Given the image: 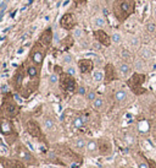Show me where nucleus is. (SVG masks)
<instances>
[{
    "instance_id": "obj_1",
    "label": "nucleus",
    "mask_w": 156,
    "mask_h": 168,
    "mask_svg": "<svg viewBox=\"0 0 156 168\" xmlns=\"http://www.w3.org/2000/svg\"><path fill=\"white\" fill-rule=\"evenodd\" d=\"M112 10L116 21L123 22L135 12V0H115Z\"/></svg>"
},
{
    "instance_id": "obj_2",
    "label": "nucleus",
    "mask_w": 156,
    "mask_h": 168,
    "mask_svg": "<svg viewBox=\"0 0 156 168\" xmlns=\"http://www.w3.org/2000/svg\"><path fill=\"white\" fill-rule=\"evenodd\" d=\"M3 111L6 113V115L9 118H14L20 112V108L17 106V103L12 99L11 95H6L4 98H3Z\"/></svg>"
},
{
    "instance_id": "obj_3",
    "label": "nucleus",
    "mask_w": 156,
    "mask_h": 168,
    "mask_svg": "<svg viewBox=\"0 0 156 168\" xmlns=\"http://www.w3.org/2000/svg\"><path fill=\"white\" fill-rule=\"evenodd\" d=\"M145 75L143 74H134L133 76H131V79L128 80V86L132 88V91L137 95H141L145 92V90L143 88V84L145 81Z\"/></svg>"
},
{
    "instance_id": "obj_4",
    "label": "nucleus",
    "mask_w": 156,
    "mask_h": 168,
    "mask_svg": "<svg viewBox=\"0 0 156 168\" xmlns=\"http://www.w3.org/2000/svg\"><path fill=\"white\" fill-rule=\"evenodd\" d=\"M45 49L46 47H44L40 42H37L32 49V53H31V60L35 64V65H39L43 63V59H44V55H45Z\"/></svg>"
},
{
    "instance_id": "obj_5",
    "label": "nucleus",
    "mask_w": 156,
    "mask_h": 168,
    "mask_svg": "<svg viewBox=\"0 0 156 168\" xmlns=\"http://www.w3.org/2000/svg\"><path fill=\"white\" fill-rule=\"evenodd\" d=\"M60 85H61V88L63 90V91H66V92H72L73 90L76 88V81L73 79V76L70 75L68 72L67 74H61Z\"/></svg>"
},
{
    "instance_id": "obj_6",
    "label": "nucleus",
    "mask_w": 156,
    "mask_h": 168,
    "mask_svg": "<svg viewBox=\"0 0 156 168\" xmlns=\"http://www.w3.org/2000/svg\"><path fill=\"white\" fill-rule=\"evenodd\" d=\"M76 25H77V22H76V19H74V16L72 15V14H70V12H67V14H65L62 17H61V20H60V26L62 28H65V30H73L74 27H76Z\"/></svg>"
},
{
    "instance_id": "obj_7",
    "label": "nucleus",
    "mask_w": 156,
    "mask_h": 168,
    "mask_svg": "<svg viewBox=\"0 0 156 168\" xmlns=\"http://www.w3.org/2000/svg\"><path fill=\"white\" fill-rule=\"evenodd\" d=\"M94 37H95V40L102 44V46H105V47H110L111 44V37L105 32V31H102V30H95L93 32Z\"/></svg>"
},
{
    "instance_id": "obj_8",
    "label": "nucleus",
    "mask_w": 156,
    "mask_h": 168,
    "mask_svg": "<svg viewBox=\"0 0 156 168\" xmlns=\"http://www.w3.org/2000/svg\"><path fill=\"white\" fill-rule=\"evenodd\" d=\"M39 42H40L44 47H50V44H51V42H53V30H51L50 27H48V28H45L43 32H42V34H40V37H39Z\"/></svg>"
},
{
    "instance_id": "obj_9",
    "label": "nucleus",
    "mask_w": 156,
    "mask_h": 168,
    "mask_svg": "<svg viewBox=\"0 0 156 168\" xmlns=\"http://www.w3.org/2000/svg\"><path fill=\"white\" fill-rule=\"evenodd\" d=\"M27 131L34 136V137H38V139H42L43 137V134H42V130L40 128H39V125L37 124V122L34 120H29L27 123Z\"/></svg>"
},
{
    "instance_id": "obj_10",
    "label": "nucleus",
    "mask_w": 156,
    "mask_h": 168,
    "mask_svg": "<svg viewBox=\"0 0 156 168\" xmlns=\"http://www.w3.org/2000/svg\"><path fill=\"white\" fill-rule=\"evenodd\" d=\"M17 156L21 158V160H23V161H26V162H28V163H34L35 162V158L31 155V152L26 149V147H23V146H20L18 147V150H17Z\"/></svg>"
},
{
    "instance_id": "obj_11",
    "label": "nucleus",
    "mask_w": 156,
    "mask_h": 168,
    "mask_svg": "<svg viewBox=\"0 0 156 168\" xmlns=\"http://www.w3.org/2000/svg\"><path fill=\"white\" fill-rule=\"evenodd\" d=\"M78 68H79L81 72H83V74L90 72L93 70V61L90 59H81L78 61Z\"/></svg>"
},
{
    "instance_id": "obj_12",
    "label": "nucleus",
    "mask_w": 156,
    "mask_h": 168,
    "mask_svg": "<svg viewBox=\"0 0 156 168\" xmlns=\"http://www.w3.org/2000/svg\"><path fill=\"white\" fill-rule=\"evenodd\" d=\"M116 79H117V74H116L115 66L112 65V64H107L106 68H105V81L111 82Z\"/></svg>"
},
{
    "instance_id": "obj_13",
    "label": "nucleus",
    "mask_w": 156,
    "mask_h": 168,
    "mask_svg": "<svg viewBox=\"0 0 156 168\" xmlns=\"http://www.w3.org/2000/svg\"><path fill=\"white\" fill-rule=\"evenodd\" d=\"M26 74H27V76L29 77V79L32 80H37L38 81V77H39V70L35 65H28L27 68H26Z\"/></svg>"
},
{
    "instance_id": "obj_14",
    "label": "nucleus",
    "mask_w": 156,
    "mask_h": 168,
    "mask_svg": "<svg viewBox=\"0 0 156 168\" xmlns=\"http://www.w3.org/2000/svg\"><path fill=\"white\" fill-rule=\"evenodd\" d=\"M98 150L101 155H107L111 152V145L109 141H101V143H98Z\"/></svg>"
},
{
    "instance_id": "obj_15",
    "label": "nucleus",
    "mask_w": 156,
    "mask_h": 168,
    "mask_svg": "<svg viewBox=\"0 0 156 168\" xmlns=\"http://www.w3.org/2000/svg\"><path fill=\"white\" fill-rule=\"evenodd\" d=\"M1 131H3V135H4V136H6L7 134H11V131H12L11 123H10L9 120L4 119V118H3V120H1Z\"/></svg>"
},
{
    "instance_id": "obj_16",
    "label": "nucleus",
    "mask_w": 156,
    "mask_h": 168,
    "mask_svg": "<svg viewBox=\"0 0 156 168\" xmlns=\"http://www.w3.org/2000/svg\"><path fill=\"white\" fill-rule=\"evenodd\" d=\"M126 98H127V92L123 91V90H118V91L115 93V99H116L117 102H122V101H124Z\"/></svg>"
},
{
    "instance_id": "obj_17",
    "label": "nucleus",
    "mask_w": 156,
    "mask_h": 168,
    "mask_svg": "<svg viewBox=\"0 0 156 168\" xmlns=\"http://www.w3.org/2000/svg\"><path fill=\"white\" fill-rule=\"evenodd\" d=\"M120 71L123 76H128L129 74H131V66H129L127 63H122L120 65Z\"/></svg>"
},
{
    "instance_id": "obj_18",
    "label": "nucleus",
    "mask_w": 156,
    "mask_h": 168,
    "mask_svg": "<svg viewBox=\"0 0 156 168\" xmlns=\"http://www.w3.org/2000/svg\"><path fill=\"white\" fill-rule=\"evenodd\" d=\"M87 149L89 152H94L98 150V143H95V141H89V143L87 144Z\"/></svg>"
},
{
    "instance_id": "obj_19",
    "label": "nucleus",
    "mask_w": 156,
    "mask_h": 168,
    "mask_svg": "<svg viewBox=\"0 0 156 168\" xmlns=\"http://www.w3.org/2000/svg\"><path fill=\"white\" fill-rule=\"evenodd\" d=\"M76 147H77L78 150H83L84 147H87L85 140H83V139H78V140H76Z\"/></svg>"
},
{
    "instance_id": "obj_20",
    "label": "nucleus",
    "mask_w": 156,
    "mask_h": 168,
    "mask_svg": "<svg viewBox=\"0 0 156 168\" xmlns=\"http://www.w3.org/2000/svg\"><path fill=\"white\" fill-rule=\"evenodd\" d=\"M102 106H104V101L101 98H96L95 101H93V107L95 109H101Z\"/></svg>"
},
{
    "instance_id": "obj_21",
    "label": "nucleus",
    "mask_w": 156,
    "mask_h": 168,
    "mask_svg": "<svg viewBox=\"0 0 156 168\" xmlns=\"http://www.w3.org/2000/svg\"><path fill=\"white\" fill-rule=\"evenodd\" d=\"M44 125H45V128L48 129V130H51V129L54 128V122H53V119L45 118V119H44Z\"/></svg>"
},
{
    "instance_id": "obj_22",
    "label": "nucleus",
    "mask_w": 156,
    "mask_h": 168,
    "mask_svg": "<svg viewBox=\"0 0 156 168\" xmlns=\"http://www.w3.org/2000/svg\"><path fill=\"white\" fill-rule=\"evenodd\" d=\"M84 124H85V123L83 122V119H82L81 117H78V118H76V119L73 120V125H74L76 128H82Z\"/></svg>"
},
{
    "instance_id": "obj_23",
    "label": "nucleus",
    "mask_w": 156,
    "mask_h": 168,
    "mask_svg": "<svg viewBox=\"0 0 156 168\" xmlns=\"http://www.w3.org/2000/svg\"><path fill=\"white\" fill-rule=\"evenodd\" d=\"M87 98H88V101H95L96 99V93L94 91H90V92L87 93Z\"/></svg>"
},
{
    "instance_id": "obj_24",
    "label": "nucleus",
    "mask_w": 156,
    "mask_h": 168,
    "mask_svg": "<svg viewBox=\"0 0 156 168\" xmlns=\"http://www.w3.org/2000/svg\"><path fill=\"white\" fill-rule=\"evenodd\" d=\"M49 81H50V84H56L57 81H59V77H57V75L56 74H53V75H51L50 76V79H49Z\"/></svg>"
},
{
    "instance_id": "obj_25",
    "label": "nucleus",
    "mask_w": 156,
    "mask_h": 168,
    "mask_svg": "<svg viewBox=\"0 0 156 168\" xmlns=\"http://www.w3.org/2000/svg\"><path fill=\"white\" fill-rule=\"evenodd\" d=\"M63 63H65V64H71V63H72V57H71L70 54H65V57H63Z\"/></svg>"
},
{
    "instance_id": "obj_26",
    "label": "nucleus",
    "mask_w": 156,
    "mask_h": 168,
    "mask_svg": "<svg viewBox=\"0 0 156 168\" xmlns=\"http://www.w3.org/2000/svg\"><path fill=\"white\" fill-rule=\"evenodd\" d=\"M94 80H95V81H100V80H102V74H101L100 71H96V72L94 74Z\"/></svg>"
},
{
    "instance_id": "obj_27",
    "label": "nucleus",
    "mask_w": 156,
    "mask_h": 168,
    "mask_svg": "<svg viewBox=\"0 0 156 168\" xmlns=\"http://www.w3.org/2000/svg\"><path fill=\"white\" fill-rule=\"evenodd\" d=\"M146 30H148L149 32H154V31L156 30V27H155L154 23H148V25H146Z\"/></svg>"
},
{
    "instance_id": "obj_28",
    "label": "nucleus",
    "mask_w": 156,
    "mask_h": 168,
    "mask_svg": "<svg viewBox=\"0 0 156 168\" xmlns=\"http://www.w3.org/2000/svg\"><path fill=\"white\" fill-rule=\"evenodd\" d=\"M5 10H6V3H5V1H1V14H0V16H1V19L4 17Z\"/></svg>"
},
{
    "instance_id": "obj_29",
    "label": "nucleus",
    "mask_w": 156,
    "mask_h": 168,
    "mask_svg": "<svg viewBox=\"0 0 156 168\" xmlns=\"http://www.w3.org/2000/svg\"><path fill=\"white\" fill-rule=\"evenodd\" d=\"M112 40H113V42H116V43H118V42L121 41V36H120L118 33H115V34L112 36Z\"/></svg>"
},
{
    "instance_id": "obj_30",
    "label": "nucleus",
    "mask_w": 156,
    "mask_h": 168,
    "mask_svg": "<svg viewBox=\"0 0 156 168\" xmlns=\"http://www.w3.org/2000/svg\"><path fill=\"white\" fill-rule=\"evenodd\" d=\"M78 93L82 95V96H83V95H85V88H84V87H82V86H81V87H78Z\"/></svg>"
},
{
    "instance_id": "obj_31",
    "label": "nucleus",
    "mask_w": 156,
    "mask_h": 168,
    "mask_svg": "<svg viewBox=\"0 0 156 168\" xmlns=\"http://www.w3.org/2000/svg\"><path fill=\"white\" fill-rule=\"evenodd\" d=\"M139 168H149V166L145 162H140L139 163Z\"/></svg>"
},
{
    "instance_id": "obj_32",
    "label": "nucleus",
    "mask_w": 156,
    "mask_h": 168,
    "mask_svg": "<svg viewBox=\"0 0 156 168\" xmlns=\"http://www.w3.org/2000/svg\"><path fill=\"white\" fill-rule=\"evenodd\" d=\"M67 72H68L70 75H72V76H73L76 71H74V69H73V68H68V70H67Z\"/></svg>"
},
{
    "instance_id": "obj_33",
    "label": "nucleus",
    "mask_w": 156,
    "mask_h": 168,
    "mask_svg": "<svg viewBox=\"0 0 156 168\" xmlns=\"http://www.w3.org/2000/svg\"><path fill=\"white\" fill-rule=\"evenodd\" d=\"M88 0H74V3L76 4H84V3H87Z\"/></svg>"
},
{
    "instance_id": "obj_34",
    "label": "nucleus",
    "mask_w": 156,
    "mask_h": 168,
    "mask_svg": "<svg viewBox=\"0 0 156 168\" xmlns=\"http://www.w3.org/2000/svg\"><path fill=\"white\" fill-rule=\"evenodd\" d=\"M95 23L99 26V27H101V26H102V20H101V19H98V20L95 21Z\"/></svg>"
},
{
    "instance_id": "obj_35",
    "label": "nucleus",
    "mask_w": 156,
    "mask_h": 168,
    "mask_svg": "<svg viewBox=\"0 0 156 168\" xmlns=\"http://www.w3.org/2000/svg\"><path fill=\"white\" fill-rule=\"evenodd\" d=\"M6 91H7V86H6V85H3V88H1V92H3V93H6Z\"/></svg>"
}]
</instances>
